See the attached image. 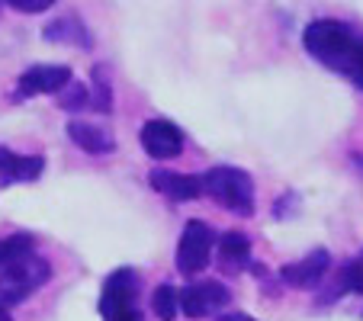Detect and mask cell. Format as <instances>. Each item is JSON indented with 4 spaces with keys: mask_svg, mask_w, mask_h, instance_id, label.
Wrapping results in <instances>:
<instances>
[{
    "mask_svg": "<svg viewBox=\"0 0 363 321\" xmlns=\"http://www.w3.org/2000/svg\"><path fill=\"white\" fill-rule=\"evenodd\" d=\"M225 305H232V293L225 283L206 280L180 289V312L186 318H209V315H219Z\"/></svg>",
    "mask_w": 363,
    "mask_h": 321,
    "instance_id": "cell-6",
    "label": "cell"
},
{
    "mask_svg": "<svg viewBox=\"0 0 363 321\" xmlns=\"http://www.w3.org/2000/svg\"><path fill=\"white\" fill-rule=\"evenodd\" d=\"M74 81L71 77V68L68 64H33L20 74L16 81V96L26 100V96H39V94H62L68 84Z\"/></svg>",
    "mask_w": 363,
    "mask_h": 321,
    "instance_id": "cell-7",
    "label": "cell"
},
{
    "mask_svg": "<svg viewBox=\"0 0 363 321\" xmlns=\"http://www.w3.org/2000/svg\"><path fill=\"white\" fill-rule=\"evenodd\" d=\"M216 321H257V318H251V315H245V312H225V315H219Z\"/></svg>",
    "mask_w": 363,
    "mask_h": 321,
    "instance_id": "cell-22",
    "label": "cell"
},
{
    "mask_svg": "<svg viewBox=\"0 0 363 321\" xmlns=\"http://www.w3.org/2000/svg\"><path fill=\"white\" fill-rule=\"evenodd\" d=\"M7 7L16 10V13H29V16H33V13H45V10H52V4H45V0H29V4H26V0H10Z\"/></svg>",
    "mask_w": 363,
    "mask_h": 321,
    "instance_id": "cell-21",
    "label": "cell"
},
{
    "mask_svg": "<svg viewBox=\"0 0 363 321\" xmlns=\"http://www.w3.org/2000/svg\"><path fill=\"white\" fill-rule=\"evenodd\" d=\"M203 190L213 199H219L222 209L235 212L241 219L254 215V180L241 167H213L209 174H203Z\"/></svg>",
    "mask_w": 363,
    "mask_h": 321,
    "instance_id": "cell-2",
    "label": "cell"
},
{
    "mask_svg": "<svg viewBox=\"0 0 363 321\" xmlns=\"http://www.w3.org/2000/svg\"><path fill=\"white\" fill-rule=\"evenodd\" d=\"M138 270L132 266H119L106 276L103 283V293H100V315L106 321L119 318V315H129L138 312Z\"/></svg>",
    "mask_w": 363,
    "mask_h": 321,
    "instance_id": "cell-5",
    "label": "cell"
},
{
    "mask_svg": "<svg viewBox=\"0 0 363 321\" xmlns=\"http://www.w3.org/2000/svg\"><path fill=\"white\" fill-rule=\"evenodd\" d=\"M45 171V161L39 154H13L10 148H0V190L13 184H35Z\"/></svg>",
    "mask_w": 363,
    "mask_h": 321,
    "instance_id": "cell-11",
    "label": "cell"
},
{
    "mask_svg": "<svg viewBox=\"0 0 363 321\" xmlns=\"http://www.w3.org/2000/svg\"><path fill=\"white\" fill-rule=\"evenodd\" d=\"M29 254H35V238H33V235L16 232V235L0 238V274H4L7 266H13L16 260L29 257Z\"/></svg>",
    "mask_w": 363,
    "mask_h": 321,
    "instance_id": "cell-15",
    "label": "cell"
},
{
    "mask_svg": "<svg viewBox=\"0 0 363 321\" xmlns=\"http://www.w3.org/2000/svg\"><path fill=\"white\" fill-rule=\"evenodd\" d=\"M90 110L113 113V87H110V77H106L103 64H96L94 74H90Z\"/></svg>",
    "mask_w": 363,
    "mask_h": 321,
    "instance_id": "cell-16",
    "label": "cell"
},
{
    "mask_svg": "<svg viewBox=\"0 0 363 321\" xmlns=\"http://www.w3.org/2000/svg\"><path fill=\"white\" fill-rule=\"evenodd\" d=\"M142 148L158 161L177 157L184 151V132L171 123V119H148L142 125Z\"/></svg>",
    "mask_w": 363,
    "mask_h": 321,
    "instance_id": "cell-9",
    "label": "cell"
},
{
    "mask_svg": "<svg viewBox=\"0 0 363 321\" xmlns=\"http://www.w3.org/2000/svg\"><path fill=\"white\" fill-rule=\"evenodd\" d=\"M42 39L45 42H68V45H81V48L94 45L87 26H84L81 20H74V16H62V20L48 23V26L42 29Z\"/></svg>",
    "mask_w": 363,
    "mask_h": 321,
    "instance_id": "cell-14",
    "label": "cell"
},
{
    "mask_svg": "<svg viewBox=\"0 0 363 321\" xmlns=\"http://www.w3.org/2000/svg\"><path fill=\"white\" fill-rule=\"evenodd\" d=\"M213 251H216V232L206 222L190 219L177 241V270L184 276L203 274L209 260H213Z\"/></svg>",
    "mask_w": 363,
    "mask_h": 321,
    "instance_id": "cell-4",
    "label": "cell"
},
{
    "mask_svg": "<svg viewBox=\"0 0 363 321\" xmlns=\"http://www.w3.org/2000/svg\"><path fill=\"white\" fill-rule=\"evenodd\" d=\"M216 257L225 274H241L245 266H251V241L241 232H225L216 241Z\"/></svg>",
    "mask_w": 363,
    "mask_h": 321,
    "instance_id": "cell-13",
    "label": "cell"
},
{
    "mask_svg": "<svg viewBox=\"0 0 363 321\" xmlns=\"http://www.w3.org/2000/svg\"><path fill=\"white\" fill-rule=\"evenodd\" d=\"M302 45L312 58H318L322 64H328L331 71H347L350 58H354L360 35L341 20H315L308 23L302 33Z\"/></svg>",
    "mask_w": 363,
    "mask_h": 321,
    "instance_id": "cell-1",
    "label": "cell"
},
{
    "mask_svg": "<svg viewBox=\"0 0 363 321\" xmlns=\"http://www.w3.org/2000/svg\"><path fill=\"white\" fill-rule=\"evenodd\" d=\"M0 321H13V315H10V308L0 302Z\"/></svg>",
    "mask_w": 363,
    "mask_h": 321,
    "instance_id": "cell-23",
    "label": "cell"
},
{
    "mask_svg": "<svg viewBox=\"0 0 363 321\" xmlns=\"http://www.w3.org/2000/svg\"><path fill=\"white\" fill-rule=\"evenodd\" d=\"M344 74H347L350 81L363 90V39H360V45H357V52H354V58H350V64H347V71H344Z\"/></svg>",
    "mask_w": 363,
    "mask_h": 321,
    "instance_id": "cell-20",
    "label": "cell"
},
{
    "mask_svg": "<svg viewBox=\"0 0 363 321\" xmlns=\"http://www.w3.org/2000/svg\"><path fill=\"white\" fill-rule=\"evenodd\" d=\"M52 276V266L48 260H42L39 254H29V257L16 260L13 266H7L0 274V302L4 305H20L23 299H29L33 293H39L42 286Z\"/></svg>",
    "mask_w": 363,
    "mask_h": 321,
    "instance_id": "cell-3",
    "label": "cell"
},
{
    "mask_svg": "<svg viewBox=\"0 0 363 321\" xmlns=\"http://www.w3.org/2000/svg\"><path fill=\"white\" fill-rule=\"evenodd\" d=\"M68 138L87 154H113L116 151V138H113L110 129H103L96 123H84V119H71Z\"/></svg>",
    "mask_w": 363,
    "mask_h": 321,
    "instance_id": "cell-12",
    "label": "cell"
},
{
    "mask_svg": "<svg viewBox=\"0 0 363 321\" xmlns=\"http://www.w3.org/2000/svg\"><path fill=\"white\" fill-rule=\"evenodd\" d=\"M148 180L155 190L164 193L174 203H186V199H196L206 193L199 174H177V171H161V167H155V171L148 174Z\"/></svg>",
    "mask_w": 363,
    "mask_h": 321,
    "instance_id": "cell-10",
    "label": "cell"
},
{
    "mask_svg": "<svg viewBox=\"0 0 363 321\" xmlns=\"http://www.w3.org/2000/svg\"><path fill=\"white\" fill-rule=\"evenodd\" d=\"M344 280H347L350 293H363V251L344 264Z\"/></svg>",
    "mask_w": 363,
    "mask_h": 321,
    "instance_id": "cell-19",
    "label": "cell"
},
{
    "mask_svg": "<svg viewBox=\"0 0 363 321\" xmlns=\"http://www.w3.org/2000/svg\"><path fill=\"white\" fill-rule=\"evenodd\" d=\"M58 106H62V110H68V113L87 110V106H90V87H87V84H81V81H71L68 87L58 94Z\"/></svg>",
    "mask_w": 363,
    "mask_h": 321,
    "instance_id": "cell-18",
    "label": "cell"
},
{
    "mask_svg": "<svg viewBox=\"0 0 363 321\" xmlns=\"http://www.w3.org/2000/svg\"><path fill=\"white\" fill-rule=\"evenodd\" d=\"M331 266V257L325 247H318V251L306 254L302 260H296V264H286L280 270V283L289 289H315L325 283V274H328Z\"/></svg>",
    "mask_w": 363,
    "mask_h": 321,
    "instance_id": "cell-8",
    "label": "cell"
},
{
    "mask_svg": "<svg viewBox=\"0 0 363 321\" xmlns=\"http://www.w3.org/2000/svg\"><path fill=\"white\" fill-rule=\"evenodd\" d=\"M151 312L158 315L161 321H174L180 315V293L174 286H158L155 295H151Z\"/></svg>",
    "mask_w": 363,
    "mask_h": 321,
    "instance_id": "cell-17",
    "label": "cell"
}]
</instances>
